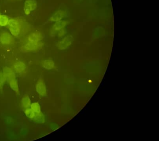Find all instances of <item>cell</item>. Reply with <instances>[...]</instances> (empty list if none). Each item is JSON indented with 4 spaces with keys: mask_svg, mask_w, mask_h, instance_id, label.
<instances>
[{
    "mask_svg": "<svg viewBox=\"0 0 159 141\" xmlns=\"http://www.w3.org/2000/svg\"><path fill=\"white\" fill-rule=\"evenodd\" d=\"M42 65L44 68L49 70L53 69L54 68L55 64L53 61L48 60L43 61Z\"/></svg>",
    "mask_w": 159,
    "mask_h": 141,
    "instance_id": "cell-12",
    "label": "cell"
},
{
    "mask_svg": "<svg viewBox=\"0 0 159 141\" xmlns=\"http://www.w3.org/2000/svg\"><path fill=\"white\" fill-rule=\"evenodd\" d=\"M67 23V21H57L53 26L52 31L53 32H56L61 30L65 27Z\"/></svg>",
    "mask_w": 159,
    "mask_h": 141,
    "instance_id": "cell-10",
    "label": "cell"
},
{
    "mask_svg": "<svg viewBox=\"0 0 159 141\" xmlns=\"http://www.w3.org/2000/svg\"><path fill=\"white\" fill-rule=\"evenodd\" d=\"M9 19L5 15H0V26L5 27L8 24Z\"/></svg>",
    "mask_w": 159,
    "mask_h": 141,
    "instance_id": "cell-15",
    "label": "cell"
},
{
    "mask_svg": "<svg viewBox=\"0 0 159 141\" xmlns=\"http://www.w3.org/2000/svg\"><path fill=\"white\" fill-rule=\"evenodd\" d=\"M41 43H34V42L28 41L24 46V49L27 51H33L37 50L39 48H40Z\"/></svg>",
    "mask_w": 159,
    "mask_h": 141,
    "instance_id": "cell-5",
    "label": "cell"
},
{
    "mask_svg": "<svg viewBox=\"0 0 159 141\" xmlns=\"http://www.w3.org/2000/svg\"><path fill=\"white\" fill-rule=\"evenodd\" d=\"M0 41L3 45H10L13 41V37L9 33L4 32L0 36Z\"/></svg>",
    "mask_w": 159,
    "mask_h": 141,
    "instance_id": "cell-4",
    "label": "cell"
},
{
    "mask_svg": "<svg viewBox=\"0 0 159 141\" xmlns=\"http://www.w3.org/2000/svg\"><path fill=\"white\" fill-rule=\"evenodd\" d=\"M65 15V13L64 11L59 10L51 17L50 20L51 21H56V22L59 21L64 17Z\"/></svg>",
    "mask_w": 159,
    "mask_h": 141,
    "instance_id": "cell-9",
    "label": "cell"
},
{
    "mask_svg": "<svg viewBox=\"0 0 159 141\" xmlns=\"http://www.w3.org/2000/svg\"><path fill=\"white\" fill-rule=\"evenodd\" d=\"M37 7V2L36 0H27L24 3V10L25 14L29 15L31 12Z\"/></svg>",
    "mask_w": 159,
    "mask_h": 141,
    "instance_id": "cell-2",
    "label": "cell"
},
{
    "mask_svg": "<svg viewBox=\"0 0 159 141\" xmlns=\"http://www.w3.org/2000/svg\"><path fill=\"white\" fill-rule=\"evenodd\" d=\"M3 70V74L5 77L6 80H7V81L16 79L15 73L11 68L7 67H4Z\"/></svg>",
    "mask_w": 159,
    "mask_h": 141,
    "instance_id": "cell-7",
    "label": "cell"
},
{
    "mask_svg": "<svg viewBox=\"0 0 159 141\" xmlns=\"http://www.w3.org/2000/svg\"><path fill=\"white\" fill-rule=\"evenodd\" d=\"M9 83L10 87L12 88L13 91L16 92L17 93L19 94V89L17 81L16 79L11 80L8 81Z\"/></svg>",
    "mask_w": 159,
    "mask_h": 141,
    "instance_id": "cell-11",
    "label": "cell"
},
{
    "mask_svg": "<svg viewBox=\"0 0 159 141\" xmlns=\"http://www.w3.org/2000/svg\"><path fill=\"white\" fill-rule=\"evenodd\" d=\"M22 104L23 107L25 108H28L30 106V99L28 96H25L23 97L22 100Z\"/></svg>",
    "mask_w": 159,
    "mask_h": 141,
    "instance_id": "cell-14",
    "label": "cell"
},
{
    "mask_svg": "<svg viewBox=\"0 0 159 141\" xmlns=\"http://www.w3.org/2000/svg\"><path fill=\"white\" fill-rule=\"evenodd\" d=\"M69 44V39L68 38H66L58 43L57 47L60 50H64L66 48Z\"/></svg>",
    "mask_w": 159,
    "mask_h": 141,
    "instance_id": "cell-13",
    "label": "cell"
},
{
    "mask_svg": "<svg viewBox=\"0 0 159 141\" xmlns=\"http://www.w3.org/2000/svg\"><path fill=\"white\" fill-rule=\"evenodd\" d=\"M5 81H6V79L3 73L0 72V89H1L3 87Z\"/></svg>",
    "mask_w": 159,
    "mask_h": 141,
    "instance_id": "cell-19",
    "label": "cell"
},
{
    "mask_svg": "<svg viewBox=\"0 0 159 141\" xmlns=\"http://www.w3.org/2000/svg\"><path fill=\"white\" fill-rule=\"evenodd\" d=\"M36 91L40 95L45 96L47 95V91L46 85L44 81L40 79L37 82L36 85Z\"/></svg>",
    "mask_w": 159,
    "mask_h": 141,
    "instance_id": "cell-3",
    "label": "cell"
},
{
    "mask_svg": "<svg viewBox=\"0 0 159 141\" xmlns=\"http://www.w3.org/2000/svg\"><path fill=\"white\" fill-rule=\"evenodd\" d=\"M9 30L11 34L15 36H17L20 33V24L17 19H9L8 24Z\"/></svg>",
    "mask_w": 159,
    "mask_h": 141,
    "instance_id": "cell-1",
    "label": "cell"
},
{
    "mask_svg": "<svg viewBox=\"0 0 159 141\" xmlns=\"http://www.w3.org/2000/svg\"><path fill=\"white\" fill-rule=\"evenodd\" d=\"M14 69L16 71L17 73H24L26 69V66L23 62L19 61L16 62L14 65Z\"/></svg>",
    "mask_w": 159,
    "mask_h": 141,
    "instance_id": "cell-8",
    "label": "cell"
},
{
    "mask_svg": "<svg viewBox=\"0 0 159 141\" xmlns=\"http://www.w3.org/2000/svg\"><path fill=\"white\" fill-rule=\"evenodd\" d=\"M42 36L39 32H35L31 34L28 37V40L29 42L39 43L42 40Z\"/></svg>",
    "mask_w": 159,
    "mask_h": 141,
    "instance_id": "cell-6",
    "label": "cell"
},
{
    "mask_svg": "<svg viewBox=\"0 0 159 141\" xmlns=\"http://www.w3.org/2000/svg\"><path fill=\"white\" fill-rule=\"evenodd\" d=\"M31 107L35 112L36 113L41 112V108L39 104L37 102H34L31 105Z\"/></svg>",
    "mask_w": 159,
    "mask_h": 141,
    "instance_id": "cell-17",
    "label": "cell"
},
{
    "mask_svg": "<svg viewBox=\"0 0 159 141\" xmlns=\"http://www.w3.org/2000/svg\"><path fill=\"white\" fill-rule=\"evenodd\" d=\"M34 120L37 123H43L45 121V117L42 113H37L36 114H35Z\"/></svg>",
    "mask_w": 159,
    "mask_h": 141,
    "instance_id": "cell-16",
    "label": "cell"
},
{
    "mask_svg": "<svg viewBox=\"0 0 159 141\" xmlns=\"http://www.w3.org/2000/svg\"><path fill=\"white\" fill-rule=\"evenodd\" d=\"M35 113V112L31 109H29V108L26 109L25 111V113L26 116L30 118H32L34 117Z\"/></svg>",
    "mask_w": 159,
    "mask_h": 141,
    "instance_id": "cell-18",
    "label": "cell"
}]
</instances>
